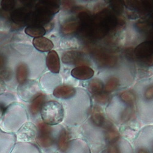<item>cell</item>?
Listing matches in <instances>:
<instances>
[{
	"label": "cell",
	"mask_w": 153,
	"mask_h": 153,
	"mask_svg": "<svg viewBox=\"0 0 153 153\" xmlns=\"http://www.w3.org/2000/svg\"><path fill=\"white\" fill-rule=\"evenodd\" d=\"M27 121L26 113L23 109L16 107L9 110L7 107L3 113L1 129L7 133L15 134Z\"/></svg>",
	"instance_id": "6da1fadb"
},
{
	"label": "cell",
	"mask_w": 153,
	"mask_h": 153,
	"mask_svg": "<svg viewBox=\"0 0 153 153\" xmlns=\"http://www.w3.org/2000/svg\"><path fill=\"white\" fill-rule=\"evenodd\" d=\"M65 115L62 105L56 101L47 102L41 109V116L43 123L50 126L62 123Z\"/></svg>",
	"instance_id": "7a4b0ae2"
},
{
	"label": "cell",
	"mask_w": 153,
	"mask_h": 153,
	"mask_svg": "<svg viewBox=\"0 0 153 153\" xmlns=\"http://www.w3.org/2000/svg\"><path fill=\"white\" fill-rule=\"evenodd\" d=\"M134 153H153V131L142 132L132 144Z\"/></svg>",
	"instance_id": "3957f363"
},
{
	"label": "cell",
	"mask_w": 153,
	"mask_h": 153,
	"mask_svg": "<svg viewBox=\"0 0 153 153\" xmlns=\"http://www.w3.org/2000/svg\"><path fill=\"white\" fill-rule=\"evenodd\" d=\"M14 135L16 142L34 143L37 138V129L32 123L27 122Z\"/></svg>",
	"instance_id": "277c9868"
},
{
	"label": "cell",
	"mask_w": 153,
	"mask_h": 153,
	"mask_svg": "<svg viewBox=\"0 0 153 153\" xmlns=\"http://www.w3.org/2000/svg\"><path fill=\"white\" fill-rule=\"evenodd\" d=\"M57 153H91L85 140L81 138L71 139L61 146Z\"/></svg>",
	"instance_id": "5b68a950"
},
{
	"label": "cell",
	"mask_w": 153,
	"mask_h": 153,
	"mask_svg": "<svg viewBox=\"0 0 153 153\" xmlns=\"http://www.w3.org/2000/svg\"><path fill=\"white\" fill-rule=\"evenodd\" d=\"M100 153H134L132 143L121 137L108 145Z\"/></svg>",
	"instance_id": "8992f818"
},
{
	"label": "cell",
	"mask_w": 153,
	"mask_h": 153,
	"mask_svg": "<svg viewBox=\"0 0 153 153\" xmlns=\"http://www.w3.org/2000/svg\"><path fill=\"white\" fill-rule=\"evenodd\" d=\"M16 143L14 134L7 133L0 128V153H10Z\"/></svg>",
	"instance_id": "52a82bcc"
},
{
	"label": "cell",
	"mask_w": 153,
	"mask_h": 153,
	"mask_svg": "<svg viewBox=\"0 0 153 153\" xmlns=\"http://www.w3.org/2000/svg\"><path fill=\"white\" fill-rule=\"evenodd\" d=\"M33 12L25 7L19 8L12 12L10 18L16 25H25L31 21Z\"/></svg>",
	"instance_id": "ba28073f"
},
{
	"label": "cell",
	"mask_w": 153,
	"mask_h": 153,
	"mask_svg": "<svg viewBox=\"0 0 153 153\" xmlns=\"http://www.w3.org/2000/svg\"><path fill=\"white\" fill-rule=\"evenodd\" d=\"M10 153H42L35 143L16 142Z\"/></svg>",
	"instance_id": "9c48e42d"
},
{
	"label": "cell",
	"mask_w": 153,
	"mask_h": 153,
	"mask_svg": "<svg viewBox=\"0 0 153 153\" xmlns=\"http://www.w3.org/2000/svg\"><path fill=\"white\" fill-rule=\"evenodd\" d=\"M136 56L142 61L153 55V44L146 42L138 45L134 51Z\"/></svg>",
	"instance_id": "30bf717a"
},
{
	"label": "cell",
	"mask_w": 153,
	"mask_h": 153,
	"mask_svg": "<svg viewBox=\"0 0 153 153\" xmlns=\"http://www.w3.org/2000/svg\"><path fill=\"white\" fill-rule=\"evenodd\" d=\"M94 71L88 66H81L72 69L71 75L74 78L79 80H88L94 75Z\"/></svg>",
	"instance_id": "8fae6325"
},
{
	"label": "cell",
	"mask_w": 153,
	"mask_h": 153,
	"mask_svg": "<svg viewBox=\"0 0 153 153\" xmlns=\"http://www.w3.org/2000/svg\"><path fill=\"white\" fill-rule=\"evenodd\" d=\"M46 63L48 69L52 72L56 74L59 72L60 62L58 55L55 51H50L48 53Z\"/></svg>",
	"instance_id": "7c38bea8"
},
{
	"label": "cell",
	"mask_w": 153,
	"mask_h": 153,
	"mask_svg": "<svg viewBox=\"0 0 153 153\" xmlns=\"http://www.w3.org/2000/svg\"><path fill=\"white\" fill-rule=\"evenodd\" d=\"M76 91L75 88L68 85H62L56 88L53 91V95L60 99H68L74 96Z\"/></svg>",
	"instance_id": "4fadbf2b"
},
{
	"label": "cell",
	"mask_w": 153,
	"mask_h": 153,
	"mask_svg": "<svg viewBox=\"0 0 153 153\" xmlns=\"http://www.w3.org/2000/svg\"><path fill=\"white\" fill-rule=\"evenodd\" d=\"M33 44L34 47L41 52H48L53 47V42L47 38L44 37L34 38Z\"/></svg>",
	"instance_id": "5bb4252c"
},
{
	"label": "cell",
	"mask_w": 153,
	"mask_h": 153,
	"mask_svg": "<svg viewBox=\"0 0 153 153\" xmlns=\"http://www.w3.org/2000/svg\"><path fill=\"white\" fill-rule=\"evenodd\" d=\"M82 59V54L77 51H68L64 53L62 56V61L66 64H76L80 62Z\"/></svg>",
	"instance_id": "9a60e30c"
},
{
	"label": "cell",
	"mask_w": 153,
	"mask_h": 153,
	"mask_svg": "<svg viewBox=\"0 0 153 153\" xmlns=\"http://www.w3.org/2000/svg\"><path fill=\"white\" fill-rule=\"evenodd\" d=\"M25 33L30 36L34 37H40L45 34V28L39 25H31L25 29Z\"/></svg>",
	"instance_id": "2e32d148"
},
{
	"label": "cell",
	"mask_w": 153,
	"mask_h": 153,
	"mask_svg": "<svg viewBox=\"0 0 153 153\" xmlns=\"http://www.w3.org/2000/svg\"><path fill=\"white\" fill-rule=\"evenodd\" d=\"M16 72V76L18 82L20 84L23 83L27 79L28 75V71L27 65L23 63L20 64L17 69Z\"/></svg>",
	"instance_id": "e0dca14e"
},
{
	"label": "cell",
	"mask_w": 153,
	"mask_h": 153,
	"mask_svg": "<svg viewBox=\"0 0 153 153\" xmlns=\"http://www.w3.org/2000/svg\"><path fill=\"white\" fill-rule=\"evenodd\" d=\"M97 62L103 66H113L116 62V58L107 54L101 53L97 55L96 58Z\"/></svg>",
	"instance_id": "ac0fdd59"
},
{
	"label": "cell",
	"mask_w": 153,
	"mask_h": 153,
	"mask_svg": "<svg viewBox=\"0 0 153 153\" xmlns=\"http://www.w3.org/2000/svg\"><path fill=\"white\" fill-rule=\"evenodd\" d=\"M79 23L76 21H69L64 23L61 27V31L64 34H70L77 30Z\"/></svg>",
	"instance_id": "d6986e66"
},
{
	"label": "cell",
	"mask_w": 153,
	"mask_h": 153,
	"mask_svg": "<svg viewBox=\"0 0 153 153\" xmlns=\"http://www.w3.org/2000/svg\"><path fill=\"white\" fill-rule=\"evenodd\" d=\"M45 99V96L44 94L39 95L35 99H34L31 105V110L32 113H36L39 111H41L42 107L44 104Z\"/></svg>",
	"instance_id": "ffe728a7"
},
{
	"label": "cell",
	"mask_w": 153,
	"mask_h": 153,
	"mask_svg": "<svg viewBox=\"0 0 153 153\" xmlns=\"http://www.w3.org/2000/svg\"><path fill=\"white\" fill-rule=\"evenodd\" d=\"M103 88L104 85L98 79L93 80L89 85L90 91L94 95L102 93V91L103 90Z\"/></svg>",
	"instance_id": "44dd1931"
},
{
	"label": "cell",
	"mask_w": 153,
	"mask_h": 153,
	"mask_svg": "<svg viewBox=\"0 0 153 153\" xmlns=\"http://www.w3.org/2000/svg\"><path fill=\"white\" fill-rule=\"evenodd\" d=\"M121 99L124 103L129 106H132L135 102V96L131 91H124L120 94Z\"/></svg>",
	"instance_id": "7402d4cb"
},
{
	"label": "cell",
	"mask_w": 153,
	"mask_h": 153,
	"mask_svg": "<svg viewBox=\"0 0 153 153\" xmlns=\"http://www.w3.org/2000/svg\"><path fill=\"white\" fill-rule=\"evenodd\" d=\"M118 84L119 80L118 79L115 77H111L109 79L105 86V90L106 92L110 93L111 91H113L115 89H117Z\"/></svg>",
	"instance_id": "603a6c76"
},
{
	"label": "cell",
	"mask_w": 153,
	"mask_h": 153,
	"mask_svg": "<svg viewBox=\"0 0 153 153\" xmlns=\"http://www.w3.org/2000/svg\"><path fill=\"white\" fill-rule=\"evenodd\" d=\"M16 6V1L14 0H3L1 1V7L5 11L13 9Z\"/></svg>",
	"instance_id": "cb8c5ba5"
},
{
	"label": "cell",
	"mask_w": 153,
	"mask_h": 153,
	"mask_svg": "<svg viewBox=\"0 0 153 153\" xmlns=\"http://www.w3.org/2000/svg\"><path fill=\"white\" fill-rule=\"evenodd\" d=\"M94 99L101 104H105L109 100V97L107 94L104 93H99L94 95Z\"/></svg>",
	"instance_id": "d4e9b609"
},
{
	"label": "cell",
	"mask_w": 153,
	"mask_h": 153,
	"mask_svg": "<svg viewBox=\"0 0 153 153\" xmlns=\"http://www.w3.org/2000/svg\"><path fill=\"white\" fill-rule=\"evenodd\" d=\"M145 97L147 100L153 99V85L149 86L145 93Z\"/></svg>",
	"instance_id": "484cf974"
},
{
	"label": "cell",
	"mask_w": 153,
	"mask_h": 153,
	"mask_svg": "<svg viewBox=\"0 0 153 153\" xmlns=\"http://www.w3.org/2000/svg\"><path fill=\"white\" fill-rule=\"evenodd\" d=\"M10 75H11L10 72L7 69H1L0 71V76L4 79H10Z\"/></svg>",
	"instance_id": "4316f807"
},
{
	"label": "cell",
	"mask_w": 153,
	"mask_h": 153,
	"mask_svg": "<svg viewBox=\"0 0 153 153\" xmlns=\"http://www.w3.org/2000/svg\"><path fill=\"white\" fill-rule=\"evenodd\" d=\"M5 65V58L3 55H0V71L3 69Z\"/></svg>",
	"instance_id": "83f0119b"
},
{
	"label": "cell",
	"mask_w": 153,
	"mask_h": 153,
	"mask_svg": "<svg viewBox=\"0 0 153 153\" xmlns=\"http://www.w3.org/2000/svg\"><path fill=\"white\" fill-rule=\"evenodd\" d=\"M22 3H23L24 4V5L25 4V6L27 7H31L34 5V4H35V3L36 1H22Z\"/></svg>",
	"instance_id": "f1b7e54d"
}]
</instances>
